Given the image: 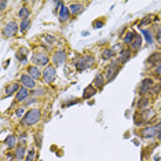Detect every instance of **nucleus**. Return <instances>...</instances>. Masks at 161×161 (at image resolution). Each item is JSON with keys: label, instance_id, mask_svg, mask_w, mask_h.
I'll return each instance as SVG.
<instances>
[{"label": "nucleus", "instance_id": "7ed1b4c3", "mask_svg": "<svg viewBox=\"0 0 161 161\" xmlns=\"http://www.w3.org/2000/svg\"><path fill=\"white\" fill-rule=\"evenodd\" d=\"M3 32H4L6 37H12L17 32H18V25H17L15 22H8V24L4 26V31Z\"/></svg>", "mask_w": 161, "mask_h": 161}, {"label": "nucleus", "instance_id": "9d476101", "mask_svg": "<svg viewBox=\"0 0 161 161\" xmlns=\"http://www.w3.org/2000/svg\"><path fill=\"white\" fill-rule=\"evenodd\" d=\"M153 87V80L151 78H145L143 81H142V94H145V92H147L149 90Z\"/></svg>", "mask_w": 161, "mask_h": 161}, {"label": "nucleus", "instance_id": "aec40b11", "mask_svg": "<svg viewBox=\"0 0 161 161\" xmlns=\"http://www.w3.org/2000/svg\"><path fill=\"white\" fill-rule=\"evenodd\" d=\"M142 35L145 36L146 39V43L147 44H153V35H151L149 31H142Z\"/></svg>", "mask_w": 161, "mask_h": 161}, {"label": "nucleus", "instance_id": "ddd939ff", "mask_svg": "<svg viewBox=\"0 0 161 161\" xmlns=\"http://www.w3.org/2000/svg\"><path fill=\"white\" fill-rule=\"evenodd\" d=\"M28 72H29V74H31V77L35 80V78H40V76H42V73H40V70L36 68V66H31V68L28 69Z\"/></svg>", "mask_w": 161, "mask_h": 161}, {"label": "nucleus", "instance_id": "4be33fe9", "mask_svg": "<svg viewBox=\"0 0 161 161\" xmlns=\"http://www.w3.org/2000/svg\"><path fill=\"white\" fill-rule=\"evenodd\" d=\"M24 156H25V147H18L17 149V153H15V157H17V160H19L21 161L22 158H24Z\"/></svg>", "mask_w": 161, "mask_h": 161}, {"label": "nucleus", "instance_id": "f8f14e48", "mask_svg": "<svg viewBox=\"0 0 161 161\" xmlns=\"http://www.w3.org/2000/svg\"><path fill=\"white\" fill-rule=\"evenodd\" d=\"M69 14H70V10H69L68 7H65V6H62L61 7V11H59V19L61 21H66L68 19V17H69Z\"/></svg>", "mask_w": 161, "mask_h": 161}, {"label": "nucleus", "instance_id": "bb28decb", "mask_svg": "<svg viewBox=\"0 0 161 161\" xmlns=\"http://www.w3.org/2000/svg\"><path fill=\"white\" fill-rule=\"evenodd\" d=\"M113 57V50H105L103 54H102V58L103 59H109V58Z\"/></svg>", "mask_w": 161, "mask_h": 161}, {"label": "nucleus", "instance_id": "4468645a", "mask_svg": "<svg viewBox=\"0 0 161 161\" xmlns=\"http://www.w3.org/2000/svg\"><path fill=\"white\" fill-rule=\"evenodd\" d=\"M69 10H70V12L72 14H80V12H83V10H84V6H81V4H72L70 7H69Z\"/></svg>", "mask_w": 161, "mask_h": 161}, {"label": "nucleus", "instance_id": "1a4fd4ad", "mask_svg": "<svg viewBox=\"0 0 161 161\" xmlns=\"http://www.w3.org/2000/svg\"><path fill=\"white\" fill-rule=\"evenodd\" d=\"M65 58H66L65 51H58L57 54L54 55L52 61H54V63H55V65H62V63L65 62Z\"/></svg>", "mask_w": 161, "mask_h": 161}, {"label": "nucleus", "instance_id": "a878e982", "mask_svg": "<svg viewBox=\"0 0 161 161\" xmlns=\"http://www.w3.org/2000/svg\"><path fill=\"white\" fill-rule=\"evenodd\" d=\"M25 52V50H22V51H18V54H17V58L21 61L22 63H26V58H25V55L26 54H24Z\"/></svg>", "mask_w": 161, "mask_h": 161}, {"label": "nucleus", "instance_id": "6e6552de", "mask_svg": "<svg viewBox=\"0 0 161 161\" xmlns=\"http://www.w3.org/2000/svg\"><path fill=\"white\" fill-rule=\"evenodd\" d=\"M119 68H120V65L116 62H113L110 65L109 69H108V81H110V80H113L116 77V74L119 72Z\"/></svg>", "mask_w": 161, "mask_h": 161}, {"label": "nucleus", "instance_id": "412c9836", "mask_svg": "<svg viewBox=\"0 0 161 161\" xmlns=\"http://www.w3.org/2000/svg\"><path fill=\"white\" fill-rule=\"evenodd\" d=\"M29 14H31V10H29V8H26V7H22L21 10H19V17L24 18V19H28Z\"/></svg>", "mask_w": 161, "mask_h": 161}, {"label": "nucleus", "instance_id": "f704fd0d", "mask_svg": "<svg viewBox=\"0 0 161 161\" xmlns=\"http://www.w3.org/2000/svg\"><path fill=\"white\" fill-rule=\"evenodd\" d=\"M156 73H157V74H160V76H161V63H160V65H157Z\"/></svg>", "mask_w": 161, "mask_h": 161}, {"label": "nucleus", "instance_id": "5701e85b", "mask_svg": "<svg viewBox=\"0 0 161 161\" xmlns=\"http://www.w3.org/2000/svg\"><path fill=\"white\" fill-rule=\"evenodd\" d=\"M103 84H105L103 76H102V74H98V76L95 77V85H96V87H99V88H101V87H103Z\"/></svg>", "mask_w": 161, "mask_h": 161}, {"label": "nucleus", "instance_id": "c9c22d12", "mask_svg": "<svg viewBox=\"0 0 161 161\" xmlns=\"http://www.w3.org/2000/svg\"><path fill=\"white\" fill-rule=\"evenodd\" d=\"M0 4H1V8H3V10H4V8H6V6H7V3H6V1H1V3H0Z\"/></svg>", "mask_w": 161, "mask_h": 161}, {"label": "nucleus", "instance_id": "cd10ccee", "mask_svg": "<svg viewBox=\"0 0 161 161\" xmlns=\"http://www.w3.org/2000/svg\"><path fill=\"white\" fill-rule=\"evenodd\" d=\"M161 59V54H156V55H151L149 58V62H158Z\"/></svg>", "mask_w": 161, "mask_h": 161}, {"label": "nucleus", "instance_id": "6ab92c4d", "mask_svg": "<svg viewBox=\"0 0 161 161\" xmlns=\"http://www.w3.org/2000/svg\"><path fill=\"white\" fill-rule=\"evenodd\" d=\"M140 46H142V39H140L139 36H136L135 40H134L132 44H131V48H132V50H139Z\"/></svg>", "mask_w": 161, "mask_h": 161}, {"label": "nucleus", "instance_id": "b1692460", "mask_svg": "<svg viewBox=\"0 0 161 161\" xmlns=\"http://www.w3.org/2000/svg\"><path fill=\"white\" fill-rule=\"evenodd\" d=\"M147 105H149V99H146V98L140 99L139 102H138V109H143V110H146Z\"/></svg>", "mask_w": 161, "mask_h": 161}, {"label": "nucleus", "instance_id": "c85d7f7f", "mask_svg": "<svg viewBox=\"0 0 161 161\" xmlns=\"http://www.w3.org/2000/svg\"><path fill=\"white\" fill-rule=\"evenodd\" d=\"M29 25H31V21H29V19H24V21H22V24H21V32L25 31Z\"/></svg>", "mask_w": 161, "mask_h": 161}, {"label": "nucleus", "instance_id": "c756f323", "mask_svg": "<svg viewBox=\"0 0 161 161\" xmlns=\"http://www.w3.org/2000/svg\"><path fill=\"white\" fill-rule=\"evenodd\" d=\"M35 160V150L32 149V150L28 151V157H26V161H33Z\"/></svg>", "mask_w": 161, "mask_h": 161}, {"label": "nucleus", "instance_id": "2eb2a0df", "mask_svg": "<svg viewBox=\"0 0 161 161\" xmlns=\"http://www.w3.org/2000/svg\"><path fill=\"white\" fill-rule=\"evenodd\" d=\"M130 57H131V51L130 50H124V51H121V54H120L119 61L120 62H127Z\"/></svg>", "mask_w": 161, "mask_h": 161}, {"label": "nucleus", "instance_id": "9b49d317", "mask_svg": "<svg viewBox=\"0 0 161 161\" xmlns=\"http://www.w3.org/2000/svg\"><path fill=\"white\" fill-rule=\"evenodd\" d=\"M28 95H29V92H28V88H25V87H21V90L18 91V94H17V101H18V102H21V101H25V99L28 98Z\"/></svg>", "mask_w": 161, "mask_h": 161}, {"label": "nucleus", "instance_id": "dca6fc26", "mask_svg": "<svg viewBox=\"0 0 161 161\" xmlns=\"http://www.w3.org/2000/svg\"><path fill=\"white\" fill-rule=\"evenodd\" d=\"M95 92H96V90L94 88V85H88L84 90V98H91L92 95H95Z\"/></svg>", "mask_w": 161, "mask_h": 161}, {"label": "nucleus", "instance_id": "f03ea898", "mask_svg": "<svg viewBox=\"0 0 161 161\" xmlns=\"http://www.w3.org/2000/svg\"><path fill=\"white\" fill-rule=\"evenodd\" d=\"M92 63H94V58L91 57V55H88V57L80 58L77 61V63H76V68H77L78 70H84V69H87V68H91Z\"/></svg>", "mask_w": 161, "mask_h": 161}, {"label": "nucleus", "instance_id": "423d86ee", "mask_svg": "<svg viewBox=\"0 0 161 161\" xmlns=\"http://www.w3.org/2000/svg\"><path fill=\"white\" fill-rule=\"evenodd\" d=\"M33 62L36 63V65H47L48 63V57H47V54H35L33 55Z\"/></svg>", "mask_w": 161, "mask_h": 161}, {"label": "nucleus", "instance_id": "393cba45", "mask_svg": "<svg viewBox=\"0 0 161 161\" xmlns=\"http://www.w3.org/2000/svg\"><path fill=\"white\" fill-rule=\"evenodd\" d=\"M6 145L8 146V147H12V146L15 145V136L14 135H10L7 139H6Z\"/></svg>", "mask_w": 161, "mask_h": 161}, {"label": "nucleus", "instance_id": "f3484780", "mask_svg": "<svg viewBox=\"0 0 161 161\" xmlns=\"http://www.w3.org/2000/svg\"><path fill=\"white\" fill-rule=\"evenodd\" d=\"M135 33H134V32L131 31V32H128V33H127V36L124 37V43L125 44H132V42H134V40H135Z\"/></svg>", "mask_w": 161, "mask_h": 161}, {"label": "nucleus", "instance_id": "72a5a7b5", "mask_svg": "<svg viewBox=\"0 0 161 161\" xmlns=\"http://www.w3.org/2000/svg\"><path fill=\"white\" fill-rule=\"evenodd\" d=\"M157 40H158V43L161 44V29L157 32Z\"/></svg>", "mask_w": 161, "mask_h": 161}, {"label": "nucleus", "instance_id": "20e7f679", "mask_svg": "<svg viewBox=\"0 0 161 161\" xmlns=\"http://www.w3.org/2000/svg\"><path fill=\"white\" fill-rule=\"evenodd\" d=\"M55 68L54 66H47L46 69H44V72H43V78L46 80L47 83H51L52 80L55 78Z\"/></svg>", "mask_w": 161, "mask_h": 161}, {"label": "nucleus", "instance_id": "0eeeda50", "mask_svg": "<svg viewBox=\"0 0 161 161\" xmlns=\"http://www.w3.org/2000/svg\"><path fill=\"white\" fill-rule=\"evenodd\" d=\"M157 132H158L157 127H147L142 131V136L146 138V139H150V138H154L157 135Z\"/></svg>", "mask_w": 161, "mask_h": 161}, {"label": "nucleus", "instance_id": "f257e3e1", "mask_svg": "<svg viewBox=\"0 0 161 161\" xmlns=\"http://www.w3.org/2000/svg\"><path fill=\"white\" fill-rule=\"evenodd\" d=\"M39 120H40V110L32 109V110H29L25 115V117L22 119V123H24V125H33V124H36Z\"/></svg>", "mask_w": 161, "mask_h": 161}, {"label": "nucleus", "instance_id": "7c9ffc66", "mask_svg": "<svg viewBox=\"0 0 161 161\" xmlns=\"http://www.w3.org/2000/svg\"><path fill=\"white\" fill-rule=\"evenodd\" d=\"M134 119H135V124H136V125H139L140 123L143 121V120H140V115H139V113H136V115H135V117H134Z\"/></svg>", "mask_w": 161, "mask_h": 161}, {"label": "nucleus", "instance_id": "2f4dec72", "mask_svg": "<svg viewBox=\"0 0 161 161\" xmlns=\"http://www.w3.org/2000/svg\"><path fill=\"white\" fill-rule=\"evenodd\" d=\"M103 26V22H95L94 24V28H102Z\"/></svg>", "mask_w": 161, "mask_h": 161}, {"label": "nucleus", "instance_id": "e433bc0d", "mask_svg": "<svg viewBox=\"0 0 161 161\" xmlns=\"http://www.w3.org/2000/svg\"><path fill=\"white\" fill-rule=\"evenodd\" d=\"M157 138L161 140V130H158V132H157Z\"/></svg>", "mask_w": 161, "mask_h": 161}, {"label": "nucleus", "instance_id": "a211bd4d", "mask_svg": "<svg viewBox=\"0 0 161 161\" xmlns=\"http://www.w3.org/2000/svg\"><path fill=\"white\" fill-rule=\"evenodd\" d=\"M15 91H19V85H18V84H12V85H8V87L6 88V94H7V95H12Z\"/></svg>", "mask_w": 161, "mask_h": 161}, {"label": "nucleus", "instance_id": "39448f33", "mask_svg": "<svg viewBox=\"0 0 161 161\" xmlns=\"http://www.w3.org/2000/svg\"><path fill=\"white\" fill-rule=\"evenodd\" d=\"M21 83L24 84V87L25 88H35L36 87V83H35V80L31 77V76H28V74H22L21 76Z\"/></svg>", "mask_w": 161, "mask_h": 161}, {"label": "nucleus", "instance_id": "473e14b6", "mask_svg": "<svg viewBox=\"0 0 161 161\" xmlns=\"http://www.w3.org/2000/svg\"><path fill=\"white\" fill-rule=\"evenodd\" d=\"M22 115H24V109L21 108V109H18V110H17V116H18V117H21Z\"/></svg>", "mask_w": 161, "mask_h": 161}]
</instances>
